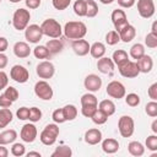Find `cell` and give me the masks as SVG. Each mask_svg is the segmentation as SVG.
<instances>
[{"label": "cell", "mask_w": 157, "mask_h": 157, "mask_svg": "<svg viewBox=\"0 0 157 157\" xmlns=\"http://www.w3.org/2000/svg\"><path fill=\"white\" fill-rule=\"evenodd\" d=\"M146 147L150 151H157V136L156 135H150L146 139Z\"/></svg>", "instance_id": "cell-47"}, {"label": "cell", "mask_w": 157, "mask_h": 157, "mask_svg": "<svg viewBox=\"0 0 157 157\" xmlns=\"http://www.w3.org/2000/svg\"><path fill=\"white\" fill-rule=\"evenodd\" d=\"M119 6L123 7V9H130L135 5V1L136 0H117Z\"/></svg>", "instance_id": "cell-54"}, {"label": "cell", "mask_w": 157, "mask_h": 157, "mask_svg": "<svg viewBox=\"0 0 157 157\" xmlns=\"http://www.w3.org/2000/svg\"><path fill=\"white\" fill-rule=\"evenodd\" d=\"M10 77L17 83H25L29 78V72L22 65H13L10 70Z\"/></svg>", "instance_id": "cell-10"}, {"label": "cell", "mask_w": 157, "mask_h": 157, "mask_svg": "<svg viewBox=\"0 0 157 157\" xmlns=\"http://www.w3.org/2000/svg\"><path fill=\"white\" fill-rule=\"evenodd\" d=\"M118 70H119V74L123 77H126V78L137 77L139 74H140V70H139V66H137L136 61H131V60H128L124 65L119 66Z\"/></svg>", "instance_id": "cell-9"}, {"label": "cell", "mask_w": 157, "mask_h": 157, "mask_svg": "<svg viewBox=\"0 0 157 157\" xmlns=\"http://www.w3.org/2000/svg\"><path fill=\"white\" fill-rule=\"evenodd\" d=\"M145 45L150 49H155L157 47V34L153 33H147V36L145 37Z\"/></svg>", "instance_id": "cell-43"}, {"label": "cell", "mask_w": 157, "mask_h": 157, "mask_svg": "<svg viewBox=\"0 0 157 157\" xmlns=\"http://www.w3.org/2000/svg\"><path fill=\"white\" fill-rule=\"evenodd\" d=\"M37 135H38V130H37V128L33 123L25 124L21 129V132H20V136H21L22 141H25L27 144L33 142L37 139Z\"/></svg>", "instance_id": "cell-13"}, {"label": "cell", "mask_w": 157, "mask_h": 157, "mask_svg": "<svg viewBox=\"0 0 157 157\" xmlns=\"http://www.w3.org/2000/svg\"><path fill=\"white\" fill-rule=\"evenodd\" d=\"M90 54L94 59H99V58L104 56V54H105V45L102 42H94L90 47Z\"/></svg>", "instance_id": "cell-27"}, {"label": "cell", "mask_w": 157, "mask_h": 157, "mask_svg": "<svg viewBox=\"0 0 157 157\" xmlns=\"http://www.w3.org/2000/svg\"><path fill=\"white\" fill-rule=\"evenodd\" d=\"M102 150L105 153H108V155L115 153L119 150V142H118V140L112 139V137H108V139L103 140L102 141Z\"/></svg>", "instance_id": "cell-22"}, {"label": "cell", "mask_w": 157, "mask_h": 157, "mask_svg": "<svg viewBox=\"0 0 157 157\" xmlns=\"http://www.w3.org/2000/svg\"><path fill=\"white\" fill-rule=\"evenodd\" d=\"M12 105V102L2 93V94H0V107L1 108H9V107H11Z\"/></svg>", "instance_id": "cell-52"}, {"label": "cell", "mask_w": 157, "mask_h": 157, "mask_svg": "<svg viewBox=\"0 0 157 157\" xmlns=\"http://www.w3.org/2000/svg\"><path fill=\"white\" fill-rule=\"evenodd\" d=\"M58 136H59V126L56 125V123H54V124L45 125V128L42 130V132L39 135V140L43 145L52 146L55 144Z\"/></svg>", "instance_id": "cell-3"}, {"label": "cell", "mask_w": 157, "mask_h": 157, "mask_svg": "<svg viewBox=\"0 0 157 157\" xmlns=\"http://www.w3.org/2000/svg\"><path fill=\"white\" fill-rule=\"evenodd\" d=\"M118 33H119L120 40H123L124 43H129V42H131V40L135 38V36H136V29H135V27H134L132 25L128 23V25L124 26Z\"/></svg>", "instance_id": "cell-19"}, {"label": "cell", "mask_w": 157, "mask_h": 157, "mask_svg": "<svg viewBox=\"0 0 157 157\" xmlns=\"http://www.w3.org/2000/svg\"><path fill=\"white\" fill-rule=\"evenodd\" d=\"M52 4H53L55 10L63 11V10H65V9H67L70 6L71 0H52Z\"/></svg>", "instance_id": "cell-45"}, {"label": "cell", "mask_w": 157, "mask_h": 157, "mask_svg": "<svg viewBox=\"0 0 157 157\" xmlns=\"http://www.w3.org/2000/svg\"><path fill=\"white\" fill-rule=\"evenodd\" d=\"M128 151L131 156L135 157H140L145 153V146L140 142V141H131L128 145Z\"/></svg>", "instance_id": "cell-26"}, {"label": "cell", "mask_w": 157, "mask_h": 157, "mask_svg": "<svg viewBox=\"0 0 157 157\" xmlns=\"http://www.w3.org/2000/svg\"><path fill=\"white\" fill-rule=\"evenodd\" d=\"M0 4H1V0H0Z\"/></svg>", "instance_id": "cell-63"}, {"label": "cell", "mask_w": 157, "mask_h": 157, "mask_svg": "<svg viewBox=\"0 0 157 157\" xmlns=\"http://www.w3.org/2000/svg\"><path fill=\"white\" fill-rule=\"evenodd\" d=\"M13 119V114L9 108H1L0 109V129L6 128Z\"/></svg>", "instance_id": "cell-28"}, {"label": "cell", "mask_w": 157, "mask_h": 157, "mask_svg": "<svg viewBox=\"0 0 157 157\" xmlns=\"http://www.w3.org/2000/svg\"><path fill=\"white\" fill-rule=\"evenodd\" d=\"M9 47V42L5 37H0V53H4Z\"/></svg>", "instance_id": "cell-55"}, {"label": "cell", "mask_w": 157, "mask_h": 157, "mask_svg": "<svg viewBox=\"0 0 157 157\" xmlns=\"http://www.w3.org/2000/svg\"><path fill=\"white\" fill-rule=\"evenodd\" d=\"M27 156H28V157H31V156L40 157V153H39V152H36V151H32V152H28V153H27Z\"/></svg>", "instance_id": "cell-60"}, {"label": "cell", "mask_w": 157, "mask_h": 157, "mask_svg": "<svg viewBox=\"0 0 157 157\" xmlns=\"http://www.w3.org/2000/svg\"><path fill=\"white\" fill-rule=\"evenodd\" d=\"M151 129L153 131V134H157V119H155L152 121V125H151Z\"/></svg>", "instance_id": "cell-58"}, {"label": "cell", "mask_w": 157, "mask_h": 157, "mask_svg": "<svg viewBox=\"0 0 157 157\" xmlns=\"http://www.w3.org/2000/svg\"><path fill=\"white\" fill-rule=\"evenodd\" d=\"M74 12L78 17L86 16V0H76L74 2Z\"/></svg>", "instance_id": "cell-36"}, {"label": "cell", "mask_w": 157, "mask_h": 157, "mask_svg": "<svg viewBox=\"0 0 157 157\" xmlns=\"http://www.w3.org/2000/svg\"><path fill=\"white\" fill-rule=\"evenodd\" d=\"M147 94H148V97H150L152 101H157V82L152 83V85L148 87Z\"/></svg>", "instance_id": "cell-51"}, {"label": "cell", "mask_w": 157, "mask_h": 157, "mask_svg": "<svg viewBox=\"0 0 157 157\" xmlns=\"http://www.w3.org/2000/svg\"><path fill=\"white\" fill-rule=\"evenodd\" d=\"M98 109L102 110L107 117H110L115 113V104L112 99H103L98 103Z\"/></svg>", "instance_id": "cell-24"}, {"label": "cell", "mask_w": 157, "mask_h": 157, "mask_svg": "<svg viewBox=\"0 0 157 157\" xmlns=\"http://www.w3.org/2000/svg\"><path fill=\"white\" fill-rule=\"evenodd\" d=\"M144 54H145V47H144V44H141V43H135V44L130 48V56H131L132 59H135V60L140 59Z\"/></svg>", "instance_id": "cell-32"}, {"label": "cell", "mask_w": 157, "mask_h": 157, "mask_svg": "<svg viewBox=\"0 0 157 157\" xmlns=\"http://www.w3.org/2000/svg\"><path fill=\"white\" fill-rule=\"evenodd\" d=\"M63 33L67 39H71V40L81 39L86 36L87 27L81 21H69L65 23L63 28Z\"/></svg>", "instance_id": "cell-1"}, {"label": "cell", "mask_w": 157, "mask_h": 157, "mask_svg": "<svg viewBox=\"0 0 157 157\" xmlns=\"http://www.w3.org/2000/svg\"><path fill=\"white\" fill-rule=\"evenodd\" d=\"M16 115H17V118L20 120H28V118H29V108H27V107L18 108L17 112H16Z\"/></svg>", "instance_id": "cell-49"}, {"label": "cell", "mask_w": 157, "mask_h": 157, "mask_svg": "<svg viewBox=\"0 0 157 157\" xmlns=\"http://www.w3.org/2000/svg\"><path fill=\"white\" fill-rule=\"evenodd\" d=\"M145 112L148 117L151 118H156L157 117V102L156 101H151L145 105Z\"/></svg>", "instance_id": "cell-41"}, {"label": "cell", "mask_w": 157, "mask_h": 157, "mask_svg": "<svg viewBox=\"0 0 157 157\" xmlns=\"http://www.w3.org/2000/svg\"><path fill=\"white\" fill-rule=\"evenodd\" d=\"M83 85L88 92H97L102 87V78L96 74H90L85 77Z\"/></svg>", "instance_id": "cell-15"}, {"label": "cell", "mask_w": 157, "mask_h": 157, "mask_svg": "<svg viewBox=\"0 0 157 157\" xmlns=\"http://www.w3.org/2000/svg\"><path fill=\"white\" fill-rule=\"evenodd\" d=\"M112 60H113L114 65H117V66L119 67V66L124 65V64L129 60V55H128V53H126L125 50H123V49H118V50H115V52L113 53V55H112Z\"/></svg>", "instance_id": "cell-25"}, {"label": "cell", "mask_w": 157, "mask_h": 157, "mask_svg": "<svg viewBox=\"0 0 157 157\" xmlns=\"http://www.w3.org/2000/svg\"><path fill=\"white\" fill-rule=\"evenodd\" d=\"M43 37V32H42V28L40 26L33 23V25H28L25 29V38L29 42V43H33V44H37Z\"/></svg>", "instance_id": "cell-11"}, {"label": "cell", "mask_w": 157, "mask_h": 157, "mask_svg": "<svg viewBox=\"0 0 157 157\" xmlns=\"http://www.w3.org/2000/svg\"><path fill=\"white\" fill-rule=\"evenodd\" d=\"M98 15V5L94 0H86V17L93 18Z\"/></svg>", "instance_id": "cell-30"}, {"label": "cell", "mask_w": 157, "mask_h": 157, "mask_svg": "<svg viewBox=\"0 0 157 157\" xmlns=\"http://www.w3.org/2000/svg\"><path fill=\"white\" fill-rule=\"evenodd\" d=\"M33 54L37 59H49L52 56V54L49 53V50L45 45H37L33 49Z\"/></svg>", "instance_id": "cell-33"}, {"label": "cell", "mask_w": 157, "mask_h": 157, "mask_svg": "<svg viewBox=\"0 0 157 157\" xmlns=\"http://www.w3.org/2000/svg\"><path fill=\"white\" fill-rule=\"evenodd\" d=\"M42 119V110L37 107H31L29 108V118L28 120L32 123H37Z\"/></svg>", "instance_id": "cell-42"}, {"label": "cell", "mask_w": 157, "mask_h": 157, "mask_svg": "<svg viewBox=\"0 0 157 157\" xmlns=\"http://www.w3.org/2000/svg\"><path fill=\"white\" fill-rule=\"evenodd\" d=\"M118 129L123 137H130L135 130L134 119L130 115H123L118 120Z\"/></svg>", "instance_id": "cell-5"}, {"label": "cell", "mask_w": 157, "mask_h": 157, "mask_svg": "<svg viewBox=\"0 0 157 157\" xmlns=\"http://www.w3.org/2000/svg\"><path fill=\"white\" fill-rule=\"evenodd\" d=\"M52 118L54 120V123L56 124H61V123H65V117H64V112H63V108H59V109H55L52 114Z\"/></svg>", "instance_id": "cell-46"}, {"label": "cell", "mask_w": 157, "mask_h": 157, "mask_svg": "<svg viewBox=\"0 0 157 157\" xmlns=\"http://www.w3.org/2000/svg\"><path fill=\"white\" fill-rule=\"evenodd\" d=\"M34 93L38 98L43 99V101H50L53 98V88L52 86L45 81V80H40L38 82H36L34 85Z\"/></svg>", "instance_id": "cell-6"}, {"label": "cell", "mask_w": 157, "mask_h": 157, "mask_svg": "<svg viewBox=\"0 0 157 157\" xmlns=\"http://www.w3.org/2000/svg\"><path fill=\"white\" fill-rule=\"evenodd\" d=\"M119 42H120V37H119V33L117 31H109L105 34V43L108 45H115Z\"/></svg>", "instance_id": "cell-38"}, {"label": "cell", "mask_w": 157, "mask_h": 157, "mask_svg": "<svg viewBox=\"0 0 157 157\" xmlns=\"http://www.w3.org/2000/svg\"><path fill=\"white\" fill-rule=\"evenodd\" d=\"M102 4H104V5H109V4H112V2H114L115 0H99Z\"/></svg>", "instance_id": "cell-61"}, {"label": "cell", "mask_w": 157, "mask_h": 157, "mask_svg": "<svg viewBox=\"0 0 157 157\" xmlns=\"http://www.w3.org/2000/svg\"><path fill=\"white\" fill-rule=\"evenodd\" d=\"M29 20H31V13L28 10L26 9H17L13 15H12V26L17 31H23L26 29V27L28 26L29 23Z\"/></svg>", "instance_id": "cell-4"}, {"label": "cell", "mask_w": 157, "mask_h": 157, "mask_svg": "<svg viewBox=\"0 0 157 157\" xmlns=\"http://www.w3.org/2000/svg\"><path fill=\"white\" fill-rule=\"evenodd\" d=\"M137 12L142 18H150L155 15L153 0H137Z\"/></svg>", "instance_id": "cell-12"}, {"label": "cell", "mask_w": 157, "mask_h": 157, "mask_svg": "<svg viewBox=\"0 0 157 157\" xmlns=\"http://www.w3.org/2000/svg\"><path fill=\"white\" fill-rule=\"evenodd\" d=\"M91 119H92V121H93L94 124H97V125H103V124L107 123L108 117H107L102 110H99V109L97 108V110L93 113V115L91 117Z\"/></svg>", "instance_id": "cell-37"}, {"label": "cell", "mask_w": 157, "mask_h": 157, "mask_svg": "<svg viewBox=\"0 0 157 157\" xmlns=\"http://www.w3.org/2000/svg\"><path fill=\"white\" fill-rule=\"evenodd\" d=\"M45 47L48 48L49 53H50L52 55H54V54H58V53H60V52L63 50L64 44H63V42H61L60 39L53 38V39H50V40H48V42H47Z\"/></svg>", "instance_id": "cell-29"}, {"label": "cell", "mask_w": 157, "mask_h": 157, "mask_svg": "<svg viewBox=\"0 0 157 157\" xmlns=\"http://www.w3.org/2000/svg\"><path fill=\"white\" fill-rule=\"evenodd\" d=\"M124 97H125V103L129 107H137L140 104V97L136 93H128Z\"/></svg>", "instance_id": "cell-39"}, {"label": "cell", "mask_w": 157, "mask_h": 157, "mask_svg": "<svg viewBox=\"0 0 157 157\" xmlns=\"http://www.w3.org/2000/svg\"><path fill=\"white\" fill-rule=\"evenodd\" d=\"M4 94L13 103L15 101H17L18 99V96H20V93H18V91L15 88V87H12V86H7L6 88H5V92H4Z\"/></svg>", "instance_id": "cell-40"}, {"label": "cell", "mask_w": 157, "mask_h": 157, "mask_svg": "<svg viewBox=\"0 0 157 157\" xmlns=\"http://www.w3.org/2000/svg\"><path fill=\"white\" fill-rule=\"evenodd\" d=\"M90 47H91V44H90L86 39H83V38H81V39H75V40H72V43H71V48H72L74 53H75L76 55H78V56H85V55H87V54L90 53Z\"/></svg>", "instance_id": "cell-16"}, {"label": "cell", "mask_w": 157, "mask_h": 157, "mask_svg": "<svg viewBox=\"0 0 157 157\" xmlns=\"http://www.w3.org/2000/svg\"><path fill=\"white\" fill-rule=\"evenodd\" d=\"M7 63H9L7 56L4 53H0V69H5L6 65H7Z\"/></svg>", "instance_id": "cell-56"}, {"label": "cell", "mask_w": 157, "mask_h": 157, "mask_svg": "<svg viewBox=\"0 0 157 157\" xmlns=\"http://www.w3.org/2000/svg\"><path fill=\"white\" fill-rule=\"evenodd\" d=\"M13 54L20 59H25V58L29 56L31 48L26 42H16L13 44Z\"/></svg>", "instance_id": "cell-20"}, {"label": "cell", "mask_w": 157, "mask_h": 157, "mask_svg": "<svg viewBox=\"0 0 157 157\" xmlns=\"http://www.w3.org/2000/svg\"><path fill=\"white\" fill-rule=\"evenodd\" d=\"M110 18H112V22H113L114 28H115L117 32H119L124 26H126V25L129 23V22H128L126 13H125V11L121 10V9H115V10H113Z\"/></svg>", "instance_id": "cell-14"}, {"label": "cell", "mask_w": 157, "mask_h": 157, "mask_svg": "<svg viewBox=\"0 0 157 157\" xmlns=\"http://www.w3.org/2000/svg\"><path fill=\"white\" fill-rule=\"evenodd\" d=\"M10 2H12V4H17V2H20L21 0H9Z\"/></svg>", "instance_id": "cell-62"}, {"label": "cell", "mask_w": 157, "mask_h": 157, "mask_svg": "<svg viewBox=\"0 0 157 157\" xmlns=\"http://www.w3.org/2000/svg\"><path fill=\"white\" fill-rule=\"evenodd\" d=\"M97 108H98V105H82L81 113H82L83 117L91 118V117L93 115V113L97 110Z\"/></svg>", "instance_id": "cell-48"}, {"label": "cell", "mask_w": 157, "mask_h": 157, "mask_svg": "<svg viewBox=\"0 0 157 157\" xmlns=\"http://www.w3.org/2000/svg\"><path fill=\"white\" fill-rule=\"evenodd\" d=\"M9 150L5 147V145H0V157H7Z\"/></svg>", "instance_id": "cell-57"}, {"label": "cell", "mask_w": 157, "mask_h": 157, "mask_svg": "<svg viewBox=\"0 0 157 157\" xmlns=\"http://www.w3.org/2000/svg\"><path fill=\"white\" fill-rule=\"evenodd\" d=\"M72 155V151L69 146H59L55 148V151L52 153V157H70Z\"/></svg>", "instance_id": "cell-35"}, {"label": "cell", "mask_w": 157, "mask_h": 157, "mask_svg": "<svg viewBox=\"0 0 157 157\" xmlns=\"http://www.w3.org/2000/svg\"><path fill=\"white\" fill-rule=\"evenodd\" d=\"M63 112L66 121H71L77 117V108L74 104H66L65 107H63Z\"/></svg>", "instance_id": "cell-31"}, {"label": "cell", "mask_w": 157, "mask_h": 157, "mask_svg": "<svg viewBox=\"0 0 157 157\" xmlns=\"http://www.w3.org/2000/svg\"><path fill=\"white\" fill-rule=\"evenodd\" d=\"M43 36H47L49 38H59L63 33V27L61 25L54 20V18H47L42 22L40 25Z\"/></svg>", "instance_id": "cell-2"}, {"label": "cell", "mask_w": 157, "mask_h": 157, "mask_svg": "<svg viewBox=\"0 0 157 157\" xmlns=\"http://www.w3.org/2000/svg\"><path fill=\"white\" fill-rule=\"evenodd\" d=\"M114 63L112 60V58H107V56H102L98 59L97 61V69L99 72L104 74V75H110L114 70Z\"/></svg>", "instance_id": "cell-17"}, {"label": "cell", "mask_w": 157, "mask_h": 157, "mask_svg": "<svg viewBox=\"0 0 157 157\" xmlns=\"http://www.w3.org/2000/svg\"><path fill=\"white\" fill-rule=\"evenodd\" d=\"M16 139H17V132L13 129L4 130L2 132H0V145H10V144H13Z\"/></svg>", "instance_id": "cell-23"}, {"label": "cell", "mask_w": 157, "mask_h": 157, "mask_svg": "<svg viewBox=\"0 0 157 157\" xmlns=\"http://www.w3.org/2000/svg\"><path fill=\"white\" fill-rule=\"evenodd\" d=\"M151 33L157 34V22H156V21L152 23V27H151Z\"/></svg>", "instance_id": "cell-59"}, {"label": "cell", "mask_w": 157, "mask_h": 157, "mask_svg": "<svg viewBox=\"0 0 157 157\" xmlns=\"http://www.w3.org/2000/svg\"><path fill=\"white\" fill-rule=\"evenodd\" d=\"M136 64L139 66L140 72H142V74L150 72L152 70V67H153V60H152V58L150 55H146V54H144L140 59H137L136 60Z\"/></svg>", "instance_id": "cell-21"}, {"label": "cell", "mask_w": 157, "mask_h": 157, "mask_svg": "<svg viewBox=\"0 0 157 157\" xmlns=\"http://www.w3.org/2000/svg\"><path fill=\"white\" fill-rule=\"evenodd\" d=\"M25 4L29 10H34L40 6V0H25Z\"/></svg>", "instance_id": "cell-53"}, {"label": "cell", "mask_w": 157, "mask_h": 157, "mask_svg": "<svg viewBox=\"0 0 157 157\" xmlns=\"http://www.w3.org/2000/svg\"><path fill=\"white\" fill-rule=\"evenodd\" d=\"M85 141L88 145H97L102 141V131L97 128L88 129L85 132Z\"/></svg>", "instance_id": "cell-18"}, {"label": "cell", "mask_w": 157, "mask_h": 157, "mask_svg": "<svg viewBox=\"0 0 157 157\" xmlns=\"http://www.w3.org/2000/svg\"><path fill=\"white\" fill-rule=\"evenodd\" d=\"M36 72L39 76V78L48 80V78H52L54 76V74H55V66H54V64L52 61L43 60V61H40L37 65Z\"/></svg>", "instance_id": "cell-7"}, {"label": "cell", "mask_w": 157, "mask_h": 157, "mask_svg": "<svg viewBox=\"0 0 157 157\" xmlns=\"http://www.w3.org/2000/svg\"><path fill=\"white\" fill-rule=\"evenodd\" d=\"M11 153L16 157H21L26 153V148L23 146V144H20V142H15L11 147Z\"/></svg>", "instance_id": "cell-44"}, {"label": "cell", "mask_w": 157, "mask_h": 157, "mask_svg": "<svg viewBox=\"0 0 157 157\" xmlns=\"http://www.w3.org/2000/svg\"><path fill=\"white\" fill-rule=\"evenodd\" d=\"M107 94L112 98H115V99H120V98H124V96L126 94V90H125V86L120 82V81H110L108 85H107V90H105Z\"/></svg>", "instance_id": "cell-8"}, {"label": "cell", "mask_w": 157, "mask_h": 157, "mask_svg": "<svg viewBox=\"0 0 157 157\" xmlns=\"http://www.w3.org/2000/svg\"><path fill=\"white\" fill-rule=\"evenodd\" d=\"M7 83H9V76L5 71L0 70V91H2L4 88L7 87Z\"/></svg>", "instance_id": "cell-50"}, {"label": "cell", "mask_w": 157, "mask_h": 157, "mask_svg": "<svg viewBox=\"0 0 157 157\" xmlns=\"http://www.w3.org/2000/svg\"><path fill=\"white\" fill-rule=\"evenodd\" d=\"M81 105H98V99L92 92L81 96Z\"/></svg>", "instance_id": "cell-34"}]
</instances>
